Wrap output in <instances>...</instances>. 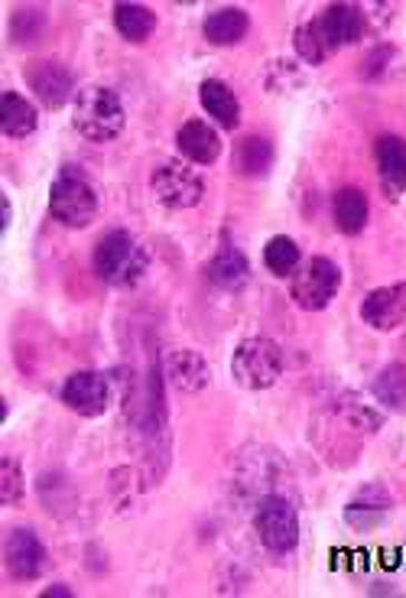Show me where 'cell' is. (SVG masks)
Segmentation results:
<instances>
[{
	"label": "cell",
	"mask_w": 406,
	"mask_h": 598,
	"mask_svg": "<svg viewBox=\"0 0 406 598\" xmlns=\"http://www.w3.org/2000/svg\"><path fill=\"white\" fill-rule=\"evenodd\" d=\"M98 208H101V199L88 173L76 163H66L49 186L52 218L66 228H88L98 218Z\"/></svg>",
	"instance_id": "6da1fadb"
},
{
	"label": "cell",
	"mask_w": 406,
	"mask_h": 598,
	"mask_svg": "<svg viewBox=\"0 0 406 598\" xmlns=\"http://www.w3.org/2000/svg\"><path fill=\"white\" fill-rule=\"evenodd\" d=\"M91 267L108 286H137L150 271V254L130 232L115 228L95 244Z\"/></svg>",
	"instance_id": "7a4b0ae2"
},
{
	"label": "cell",
	"mask_w": 406,
	"mask_h": 598,
	"mask_svg": "<svg viewBox=\"0 0 406 598\" xmlns=\"http://www.w3.org/2000/svg\"><path fill=\"white\" fill-rule=\"evenodd\" d=\"M72 124L85 140L108 144L123 130L127 111H123V101L115 88L88 85V88H79V95L72 101Z\"/></svg>",
	"instance_id": "3957f363"
},
{
	"label": "cell",
	"mask_w": 406,
	"mask_h": 598,
	"mask_svg": "<svg viewBox=\"0 0 406 598\" xmlns=\"http://www.w3.org/2000/svg\"><path fill=\"white\" fill-rule=\"evenodd\" d=\"M231 374L247 391H267L280 381L284 374V349L274 339L250 335L235 349Z\"/></svg>",
	"instance_id": "277c9868"
},
{
	"label": "cell",
	"mask_w": 406,
	"mask_h": 598,
	"mask_svg": "<svg viewBox=\"0 0 406 598\" xmlns=\"http://www.w3.org/2000/svg\"><path fill=\"white\" fill-rule=\"evenodd\" d=\"M338 286H341V271L335 261L328 257H309L306 264H299V271L293 274L289 283V296L299 310L306 313H319L325 310L335 296H338Z\"/></svg>",
	"instance_id": "5b68a950"
},
{
	"label": "cell",
	"mask_w": 406,
	"mask_h": 598,
	"mask_svg": "<svg viewBox=\"0 0 406 598\" xmlns=\"http://www.w3.org/2000/svg\"><path fill=\"white\" fill-rule=\"evenodd\" d=\"M254 527H257L260 543L270 553H293L299 543V514H296L293 501L284 494H267L257 504Z\"/></svg>",
	"instance_id": "8992f818"
},
{
	"label": "cell",
	"mask_w": 406,
	"mask_h": 598,
	"mask_svg": "<svg viewBox=\"0 0 406 598\" xmlns=\"http://www.w3.org/2000/svg\"><path fill=\"white\" fill-rule=\"evenodd\" d=\"M150 189L160 205L182 212V208H196L205 196V179L182 160H162L154 176H150Z\"/></svg>",
	"instance_id": "52a82bcc"
},
{
	"label": "cell",
	"mask_w": 406,
	"mask_h": 598,
	"mask_svg": "<svg viewBox=\"0 0 406 598\" xmlns=\"http://www.w3.org/2000/svg\"><path fill=\"white\" fill-rule=\"evenodd\" d=\"M46 547L30 527H13L3 537V566L17 582H37L46 572Z\"/></svg>",
	"instance_id": "ba28073f"
},
{
	"label": "cell",
	"mask_w": 406,
	"mask_h": 598,
	"mask_svg": "<svg viewBox=\"0 0 406 598\" xmlns=\"http://www.w3.org/2000/svg\"><path fill=\"white\" fill-rule=\"evenodd\" d=\"M62 403L85 420H95L111 406V384L101 371H76L62 384Z\"/></svg>",
	"instance_id": "9c48e42d"
},
{
	"label": "cell",
	"mask_w": 406,
	"mask_h": 598,
	"mask_svg": "<svg viewBox=\"0 0 406 598\" xmlns=\"http://www.w3.org/2000/svg\"><path fill=\"white\" fill-rule=\"evenodd\" d=\"M27 85L33 88V95L40 98L46 108H62L69 101H76V79L72 72L62 66V62H52V59H42V62H33L27 69Z\"/></svg>",
	"instance_id": "30bf717a"
},
{
	"label": "cell",
	"mask_w": 406,
	"mask_h": 598,
	"mask_svg": "<svg viewBox=\"0 0 406 598\" xmlns=\"http://www.w3.org/2000/svg\"><path fill=\"white\" fill-rule=\"evenodd\" d=\"M362 320L377 332H394L406 322V283H390L370 290L362 303Z\"/></svg>",
	"instance_id": "8fae6325"
},
{
	"label": "cell",
	"mask_w": 406,
	"mask_h": 598,
	"mask_svg": "<svg viewBox=\"0 0 406 598\" xmlns=\"http://www.w3.org/2000/svg\"><path fill=\"white\" fill-rule=\"evenodd\" d=\"M374 157L387 199H400L406 193V140L397 134H384L374 147Z\"/></svg>",
	"instance_id": "7c38bea8"
},
{
	"label": "cell",
	"mask_w": 406,
	"mask_h": 598,
	"mask_svg": "<svg viewBox=\"0 0 406 598\" xmlns=\"http://www.w3.org/2000/svg\"><path fill=\"white\" fill-rule=\"evenodd\" d=\"M176 147L186 163H199V166H211L221 157V137L205 120H186L176 134Z\"/></svg>",
	"instance_id": "4fadbf2b"
},
{
	"label": "cell",
	"mask_w": 406,
	"mask_h": 598,
	"mask_svg": "<svg viewBox=\"0 0 406 598\" xmlns=\"http://www.w3.org/2000/svg\"><path fill=\"white\" fill-rule=\"evenodd\" d=\"M319 23H323L331 49H341V46H351V42H358L365 37L367 17L358 3H331L319 17Z\"/></svg>",
	"instance_id": "5bb4252c"
},
{
	"label": "cell",
	"mask_w": 406,
	"mask_h": 598,
	"mask_svg": "<svg viewBox=\"0 0 406 598\" xmlns=\"http://www.w3.org/2000/svg\"><path fill=\"white\" fill-rule=\"evenodd\" d=\"M166 378H169V384H172L176 391H182V394H199V391L208 388L211 371H208V364H205L199 352L179 349V352H172V355L166 359Z\"/></svg>",
	"instance_id": "9a60e30c"
},
{
	"label": "cell",
	"mask_w": 406,
	"mask_h": 598,
	"mask_svg": "<svg viewBox=\"0 0 406 598\" xmlns=\"http://www.w3.org/2000/svg\"><path fill=\"white\" fill-rule=\"evenodd\" d=\"M331 215H335L338 232L348 235V238H355V235H362L367 228L370 202H367V196L358 186H345V189H338L335 199H331Z\"/></svg>",
	"instance_id": "2e32d148"
},
{
	"label": "cell",
	"mask_w": 406,
	"mask_h": 598,
	"mask_svg": "<svg viewBox=\"0 0 406 598\" xmlns=\"http://www.w3.org/2000/svg\"><path fill=\"white\" fill-rule=\"evenodd\" d=\"M40 127V111L30 98H23L20 91H3L0 98V130L13 140L30 137Z\"/></svg>",
	"instance_id": "e0dca14e"
},
{
	"label": "cell",
	"mask_w": 406,
	"mask_h": 598,
	"mask_svg": "<svg viewBox=\"0 0 406 598\" xmlns=\"http://www.w3.org/2000/svg\"><path fill=\"white\" fill-rule=\"evenodd\" d=\"M208 280L215 283V286H221V290H241L247 277H250V264H247V257H244L241 247H235L231 241H225L218 251H215V257L208 261Z\"/></svg>",
	"instance_id": "ac0fdd59"
},
{
	"label": "cell",
	"mask_w": 406,
	"mask_h": 598,
	"mask_svg": "<svg viewBox=\"0 0 406 598\" xmlns=\"http://www.w3.org/2000/svg\"><path fill=\"white\" fill-rule=\"evenodd\" d=\"M199 101L208 111V118H215L225 130H235L241 124V101L231 91V85H225L221 79H205L199 88Z\"/></svg>",
	"instance_id": "d6986e66"
},
{
	"label": "cell",
	"mask_w": 406,
	"mask_h": 598,
	"mask_svg": "<svg viewBox=\"0 0 406 598\" xmlns=\"http://www.w3.org/2000/svg\"><path fill=\"white\" fill-rule=\"evenodd\" d=\"M250 30V17L241 7H221L215 13H208L202 23L205 40L211 46H238Z\"/></svg>",
	"instance_id": "ffe728a7"
},
{
	"label": "cell",
	"mask_w": 406,
	"mask_h": 598,
	"mask_svg": "<svg viewBox=\"0 0 406 598\" xmlns=\"http://www.w3.org/2000/svg\"><path fill=\"white\" fill-rule=\"evenodd\" d=\"M270 166H274V144L267 137L247 134V137L238 140V147H235V169L241 176H250V179L267 176Z\"/></svg>",
	"instance_id": "44dd1931"
},
{
	"label": "cell",
	"mask_w": 406,
	"mask_h": 598,
	"mask_svg": "<svg viewBox=\"0 0 406 598\" xmlns=\"http://www.w3.org/2000/svg\"><path fill=\"white\" fill-rule=\"evenodd\" d=\"M115 27L127 42H147L157 30V13L147 3H115Z\"/></svg>",
	"instance_id": "7402d4cb"
},
{
	"label": "cell",
	"mask_w": 406,
	"mask_h": 598,
	"mask_svg": "<svg viewBox=\"0 0 406 598\" xmlns=\"http://www.w3.org/2000/svg\"><path fill=\"white\" fill-rule=\"evenodd\" d=\"M293 46H296L299 59H303V62H309V66H323L325 59L335 52V49H331V42H328V37H325V30L319 20H306V23H299V27H296V33H293Z\"/></svg>",
	"instance_id": "603a6c76"
},
{
	"label": "cell",
	"mask_w": 406,
	"mask_h": 598,
	"mask_svg": "<svg viewBox=\"0 0 406 598\" xmlns=\"http://www.w3.org/2000/svg\"><path fill=\"white\" fill-rule=\"evenodd\" d=\"M374 398L377 403H384L387 410L406 413V364H387L377 381H374Z\"/></svg>",
	"instance_id": "cb8c5ba5"
},
{
	"label": "cell",
	"mask_w": 406,
	"mask_h": 598,
	"mask_svg": "<svg viewBox=\"0 0 406 598\" xmlns=\"http://www.w3.org/2000/svg\"><path fill=\"white\" fill-rule=\"evenodd\" d=\"M264 264L274 277H293L303 264V254H299V244L286 235H277V238L267 241L264 247Z\"/></svg>",
	"instance_id": "d4e9b609"
},
{
	"label": "cell",
	"mask_w": 406,
	"mask_h": 598,
	"mask_svg": "<svg viewBox=\"0 0 406 598\" xmlns=\"http://www.w3.org/2000/svg\"><path fill=\"white\" fill-rule=\"evenodd\" d=\"M46 10L42 7H17L10 20V40L17 46H30L46 33Z\"/></svg>",
	"instance_id": "484cf974"
},
{
	"label": "cell",
	"mask_w": 406,
	"mask_h": 598,
	"mask_svg": "<svg viewBox=\"0 0 406 598\" xmlns=\"http://www.w3.org/2000/svg\"><path fill=\"white\" fill-rule=\"evenodd\" d=\"M23 491H27L23 472H20V465L7 455V459L0 462V501L13 508V504L23 501Z\"/></svg>",
	"instance_id": "4316f807"
},
{
	"label": "cell",
	"mask_w": 406,
	"mask_h": 598,
	"mask_svg": "<svg viewBox=\"0 0 406 598\" xmlns=\"http://www.w3.org/2000/svg\"><path fill=\"white\" fill-rule=\"evenodd\" d=\"M390 59V49L387 46H380L374 56H367V69H365V76L367 79H374V76H380L384 72V62Z\"/></svg>",
	"instance_id": "83f0119b"
},
{
	"label": "cell",
	"mask_w": 406,
	"mask_h": 598,
	"mask_svg": "<svg viewBox=\"0 0 406 598\" xmlns=\"http://www.w3.org/2000/svg\"><path fill=\"white\" fill-rule=\"evenodd\" d=\"M56 596L69 598L72 596V589H66V586H52V589H46V592H42V598H56Z\"/></svg>",
	"instance_id": "f1b7e54d"
},
{
	"label": "cell",
	"mask_w": 406,
	"mask_h": 598,
	"mask_svg": "<svg viewBox=\"0 0 406 598\" xmlns=\"http://www.w3.org/2000/svg\"><path fill=\"white\" fill-rule=\"evenodd\" d=\"M10 218H13V208H10V199L3 196V228L10 225Z\"/></svg>",
	"instance_id": "f546056e"
}]
</instances>
